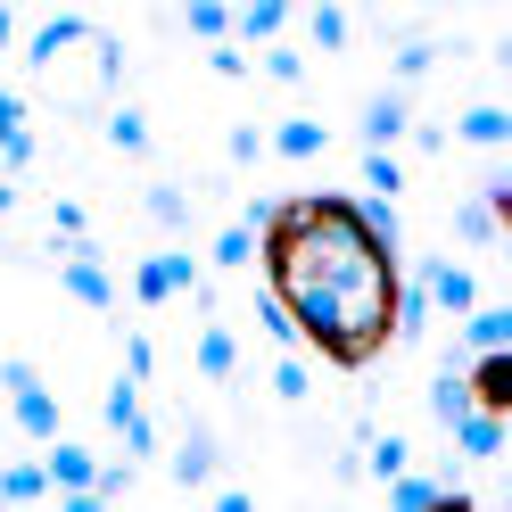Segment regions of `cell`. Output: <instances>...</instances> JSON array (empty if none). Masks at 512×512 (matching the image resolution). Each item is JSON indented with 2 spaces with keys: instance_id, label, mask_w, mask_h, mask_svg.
<instances>
[{
  "instance_id": "1",
  "label": "cell",
  "mask_w": 512,
  "mask_h": 512,
  "mask_svg": "<svg viewBox=\"0 0 512 512\" xmlns=\"http://www.w3.org/2000/svg\"><path fill=\"white\" fill-rule=\"evenodd\" d=\"M256 256L265 298L290 314L298 347H314L339 372H364L397 347V290H405V240L397 207L380 199H273L256 207Z\"/></svg>"
},
{
  "instance_id": "2",
  "label": "cell",
  "mask_w": 512,
  "mask_h": 512,
  "mask_svg": "<svg viewBox=\"0 0 512 512\" xmlns=\"http://www.w3.org/2000/svg\"><path fill=\"white\" fill-rule=\"evenodd\" d=\"M25 67H34V83L58 108H100L124 83V50H116L108 25H91V17H50L42 34L25 42Z\"/></svg>"
},
{
  "instance_id": "3",
  "label": "cell",
  "mask_w": 512,
  "mask_h": 512,
  "mask_svg": "<svg viewBox=\"0 0 512 512\" xmlns=\"http://www.w3.org/2000/svg\"><path fill=\"white\" fill-rule=\"evenodd\" d=\"M0 389H9V413H17V430H25V438L58 446V397L42 389V372H34V364H0Z\"/></svg>"
},
{
  "instance_id": "4",
  "label": "cell",
  "mask_w": 512,
  "mask_h": 512,
  "mask_svg": "<svg viewBox=\"0 0 512 512\" xmlns=\"http://www.w3.org/2000/svg\"><path fill=\"white\" fill-rule=\"evenodd\" d=\"M133 298H141V306H166V298H199V256H190V248H157L149 265L133 273Z\"/></svg>"
},
{
  "instance_id": "5",
  "label": "cell",
  "mask_w": 512,
  "mask_h": 512,
  "mask_svg": "<svg viewBox=\"0 0 512 512\" xmlns=\"http://www.w3.org/2000/svg\"><path fill=\"white\" fill-rule=\"evenodd\" d=\"M58 281H67V298H83L91 314H116V273L100 265V248H67V256H58Z\"/></svg>"
},
{
  "instance_id": "6",
  "label": "cell",
  "mask_w": 512,
  "mask_h": 512,
  "mask_svg": "<svg viewBox=\"0 0 512 512\" xmlns=\"http://www.w3.org/2000/svg\"><path fill=\"white\" fill-rule=\"evenodd\" d=\"M413 290H422L430 306H446V314L463 323V314L479 306V273H471V265H455V256H438V265H422V281H413Z\"/></svg>"
},
{
  "instance_id": "7",
  "label": "cell",
  "mask_w": 512,
  "mask_h": 512,
  "mask_svg": "<svg viewBox=\"0 0 512 512\" xmlns=\"http://www.w3.org/2000/svg\"><path fill=\"white\" fill-rule=\"evenodd\" d=\"M463 397H471V413H512V356H471L463 364Z\"/></svg>"
},
{
  "instance_id": "8",
  "label": "cell",
  "mask_w": 512,
  "mask_h": 512,
  "mask_svg": "<svg viewBox=\"0 0 512 512\" xmlns=\"http://www.w3.org/2000/svg\"><path fill=\"white\" fill-rule=\"evenodd\" d=\"M100 413H108V430L124 438V455H157V430H149V413H141V389H133V380H116Z\"/></svg>"
},
{
  "instance_id": "9",
  "label": "cell",
  "mask_w": 512,
  "mask_h": 512,
  "mask_svg": "<svg viewBox=\"0 0 512 512\" xmlns=\"http://www.w3.org/2000/svg\"><path fill=\"white\" fill-rule=\"evenodd\" d=\"M405 133H413V100H405L397 83L372 91V100H364V149H397Z\"/></svg>"
},
{
  "instance_id": "10",
  "label": "cell",
  "mask_w": 512,
  "mask_h": 512,
  "mask_svg": "<svg viewBox=\"0 0 512 512\" xmlns=\"http://www.w3.org/2000/svg\"><path fill=\"white\" fill-rule=\"evenodd\" d=\"M479 496H463V488H446V479H389V512H471Z\"/></svg>"
},
{
  "instance_id": "11",
  "label": "cell",
  "mask_w": 512,
  "mask_h": 512,
  "mask_svg": "<svg viewBox=\"0 0 512 512\" xmlns=\"http://www.w3.org/2000/svg\"><path fill=\"white\" fill-rule=\"evenodd\" d=\"M42 479L58 496H91V479H100V455H91V446H75V438H58L50 446V463H42Z\"/></svg>"
},
{
  "instance_id": "12",
  "label": "cell",
  "mask_w": 512,
  "mask_h": 512,
  "mask_svg": "<svg viewBox=\"0 0 512 512\" xmlns=\"http://www.w3.org/2000/svg\"><path fill=\"white\" fill-rule=\"evenodd\" d=\"M463 347L471 356H512V306H471L463 314Z\"/></svg>"
},
{
  "instance_id": "13",
  "label": "cell",
  "mask_w": 512,
  "mask_h": 512,
  "mask_svg": "<svg viewBox=\"0 0 512 512\" xmlns=\"http://www.w3.org/2000/svg\"><path fill=\"white\" fill-rule=\"evenodd\" d=\"M174 479H182V488H215V430H207V422L182 430V446H174Z\"/></svg>"
},
{
  "instance_id": "14",
  "label": "cell",
  "mask_w": 512,
  "mask_h": 512,
  "mask_svg": "<svg viewBox=\"0 0 512 512\" xmlns=\"http://www.w3.org/2000/svg\"><path fill=\"white\" fill-rule=\"evenodd\" d=\"M0 166H34V133H25V91L0 83Z\"/></svg>"
},
{
  "instance_id": "15",
  "label": "cell",
  "mask_w": 512,
  "mask_h": 512,
  "mask_svg": "<svg viewBox=\"0 0 512 512\" xmlns=\"http://www.w3.org/2000/svg\"><path fill=\"white\" fill-rule=\"evenodd\" d=\"M446 438H455L471 463H496V455H504V422H496V413H471V422H455Z\"/></svg>"
},
{
  "instance_id": "16",
  "label": "cell",
  "mask_w": 512,
  "mask_h": 512,
  "mask_svg": "<svg viewBox=\"0 0 512 512\" xmlns=\"http://www.w3.org/2000/svg\"><path fill=\"white\" fill-rule=\"evenodd\" d=\"M455 133H463L471 149H504V141H512V116H504L496 100H479V108H463V124H455Z\"/></svg>"
},
{
  "instance_id": "17",
  "label": "cell",
  "mask_w": 512,
  "mask_h": 512,
  "mask_svg": "<svg viewBox=\"0 0 512 512\" xmlns=\"http://www.w3.org/2000/svg\"><path fill=\"white\" fill-rule=\"evenodd\" d=\"M199 372H207V380H240V339L223 331V323L199 331Z\"/></svg>"
},
{
  "instance_id": "18",
  "label": "cell",
  "mask_w": 512,
  "mask_h": 512,
  "mask_svg": "<svg viewBox=\"0 0 512 512\" xmlns=\"http://www.w3.org/2000/svg\"><path fill=\"white\" fill-rule=\"evenodd\" d=\"M430 422H438V430L471 422V397H463V372H455V364H446V372L430 380Z\"/></svg>"
},
{
  "instance_id": "19",
  "label": "cell",
  "mask_w": 512,
  "mask_h": 512,
  "mask_svg": "<svg viewBox=\"0 0 512 512\" xmlns=\"http://www.w3.org/2000/svg\"><path fill=\"white\" fill-rule=\"evenodd\" d=\"M281 25H290V9H281V0H256V9H232V34H240V42H281Z\"/></svg>"
},
{
  "instance_id": "20",
  "label": "cell",
  "mask_w": 512,
  "mask_h": 512,
  "mask_svg": "<svg viewBox=\"0 0 512 512\" xmlns=\"http://www.w3.org/2000/svg\"><path fill=\"white\" fill-rule=\"evenodd\" d=\"M248 256H256V223L240 215V223H223V232H215V248H207V265H223V273H240Z\"/></svg>"
},
{
  "instance_id": "21",
  "label": "cell",
  "mask_w": 512,
  "mask_h": 512,
  "mask_svg": "<svg viewBox=\"0 0 512 512\" xmlns=\"http://www.w3.org/2000/svg\"><path fill=\"white\" fill-rule=\"evenodd\" d=\"M364 190L380 207H397V190H405V166H397V149H364Z\"/></svg>"
},
{
  "instance_id": "22",
  "label": "cell",
  "mask_w": 512,
  "mask_h": 512,
  "mask_svg": "<svg viewBox=\"0 0 512 512\" xmlns=\"http://www.w3.org/2000/svg\"><path fill=\"white\" fill-rule=\"evenodd\" d=\"M323 141H331V133H323L314 116H290V124H281V133H273L265 149H273V157H323Z\"/></svg>"
},
{
  "instance_id": "23",
  "label": "cell",
  "mask_w": 512,
  "mask_h": 512,
  "mask_svg": "<svg viewBox=\"0 0 512 512\" xmlns=\"http://www.w3.org/2000/svg\"><path fill=\"white\" fill-rule=\"evenodd\" d=\"M141 207H149V223H157V232H190V199H182L174 182H157V190H149Z\"/></svg>"
},
{
  "instance_id": "24",
  "label": "cell",
  "mask_w": 512,
  "mask_h": 512,
  "mask_svg": "<svg viewBox=\"0 0 512 512\" xmlns=\"http://www.w3.org/2000/svg\"><path fill=\"white\" fill-rule=\"evenodd\" d=\"M182 25H190L199 42H232V9H223V0H190Z\"/></svg>"
},
{
  "instance_id": "25",
  "label": "cell",
  "mask_w": 512,
  "mask_h": 512,
  "mask_svg": "<svg viewBox=\"0 0 512 512\" xmlns=\"http://www.w3.org/2000/svg\"><path fill=\"white\" fill-rule=\"evenodd\" d=\"M34 496H50L42 463H9V471H0V504H34Z\"/></svg>"
},
{
  "instance_id": "26",
  "label": "cell",
  "mask_w": 512,
  "mask_h": 512,
  "mask_svg": "<svg viewBox=\"0 0 512 512\" xmlns=\"http://www.w3.org/2000/svg\"><path fill=\"white\" fill-rule=\"evenodd\" d=\"M108 141H116L124 157H141V149H149V116H141V108H108Z\"/></svg>"
},
{
  "instance_id": "27",
  "label": "cell",
  "mask_w": 512,
  "mask_h": 512,
  "mask_svg": "<svg viewBox=\"0 0 512 512\" xmlns=\"http://www.w3.org/2000/svg\"><path fill=\"white\" fill-rule=\"evenodd\" d=\"M405 463H413V446H405L397 430H380V438H372V479H405Z\"/></svg>"
},
{
  "instance_id": "28",
  "label": "cell",
  "mask_w": 512,
  "mask_h": 512,
  "mask_svg": "<svg viewBox=\"0 0 512 512\" xmlns=\"http://www.w3.org/2000/svg\"><path fill=\"white\" fill-rule=\"evenodd\" d=\"M256 331H265V339L281 347V356H298V331H290V314H281L273 298H256Z\"/></svg>"
},
{
  "instance_id": "29",
  "label": "cell",
  "mask_w": 512,
  "mask_h": 512,
  "mask_svg": "<svg viewBox=\"0 0 512 512\" xmlns=\"http://www.w3.org/2000/svg\"><path fill=\"white\" fill-rule=\"evenodd\" d=\"M149 372H157V347H149V339L133 331V339H124V380H133V389H141Z\"/></svg>"
},
{
  "instance_id": "30",
  "label": "cell",
  "mask_w": 512,
  "mask_h": 512,
  "mask_svg": "<svg viewBox=\"0 0 512 512\" xmlns=\"http://www.w3.org/2000/svg\"><path fill=\"white\" fill-rule=\"evenodd\" d=\"M430 58H438L430 42H405V50H397V91H405V83H422V75H430Z\"/></svg>"
},
{
  "instance_id": "31",
  "label": "cell",
  "mask_w": 512,
  "mask_h": 512,
  "mask_svg": "<svg viewBox=\"0 0 512 512\" xmlns=\"http://www.w3.org/2000/svg\"><path fill=\"white\" fill-rule=\"evenodd\" d=\"M273 397H290V405L306 397V364H298V356H281V364H273Z\"/></svg>"
},
{
  "instance_id": "32",
  "label": "cell",
  "mask_w": 512,
  "mask_h": 512,
  "mask_svg": "<svg viewBox=\"0 0 512 512\" xmlns=\"http://www.w3.org/2000/svg\"><path fill=\"white\" fill-rule=\"evenodd\" d=\"M265 75L273 83H306V58L298 50H265Z\"/></svg>"
},
{
  "instance_id": "33",
  "label": "cell",
  "mask_w": 512,
  "mask_h": 512,
  "mask_svg": "<svg viewBox=\"0 0 512 512\" xmlns=\"http://www.w3.org/2000/svg\"><path fill=\"white\" fill-rule=\"evenodd\" d=\"M314 42L339 50V42H347V9H314Z\"/></svg>"
},
{
  "instance_id": "34",
  "label": "cell",
  "mask_w": 512,
  "mask_h": 512,
  "mask_svg": "<svg viewBox=\"0 0 512 512\" xmlns=\"http://www.w3.org/2000/svg\"><path fill=\"white\" fill-rule=\"evenodd\" d=\"M207 67H215L223 83H240V75H248V58H240V42H215V58H207Z\"/></svg>"
},
{
  "instance_id": "35",
  "label": "cell",
  "mask_w": 512,
  "mask_h": 512,
  "mask_svg": "<svg viewBox=\"0 0 512 512\" xmlns=\"http://www.w3.org/2000/svg\"><path fill=\"white\" fill-rule=\"evenodd\" d=\"M232 157H240V166H256V157H265V133H256V124H240V133H232Z\"/></svg>"
},
{
  "instance_id": "36",
  "label": "cell",
  "mask_w": 512,
  "mask_h": 512,
  "mask_svg": "<svg viewBox=\"0 0 512 512\" xmlns=\"http://www.w3.org/2000/svg\"><path fill=\"white\" fill-rule=\"evenodd\" d=\"M207 512H256V504H248V488H215V504H207Z\"/></svg>"
},
{
  "instance_id": "37",
  "label": "cell",
  "mask_w": 512,
  "mask_h": 512,
  "mask_svg": "<svg viewBox=\"0 0 512 512\" xmlns=\"http://www.w3.org/2000/svg\"><path fill=\"white\" fill-rule=\"evenodd\" d=\"M58 512H108L100 496H58Z\"/></svg>"
},
{
  "instance_id": "38",
  "label": "cell",
  "mask_w": 512,
  "mask_h": 512,
  "mask_svg": "<svg viewBox=\"0 0 512 512\" xmlns=\"http://www.w3.org/2000/svg\"><path fill=\"white\" fill-rule=\"evenodd\" d=\"M17 42V9H0V50H9Z\"/></svg>"
},
{
  "instance_id": "39",
  "label": "cell",
  "mask_w": 512,
  "mask_h": 512,
  "mask_svg": "<svg viewBox=\"0 0 512 512\" xmlns=\"http://www.w3.org/2000/svg\"><path fill=\"white\" fill-rule=\"evenodd\" d=\"M9 207H17V182H9V174H0V215H9Z\"/></svg>"
},
{
  "instance_id": "40",
  "label": "cell",
  "mask_w": 512,
  "mask_h": 512,
  "mask_svg": "<svg viewBox=\"0 0 512 512\" xmlns=\"http://www.w3.org/2000/svg\"><path fill=\"white\" fill-rule=\"evenodd\" d=\"M471 512H496V504H471Z\"/></svg>"
}]
</instances>
